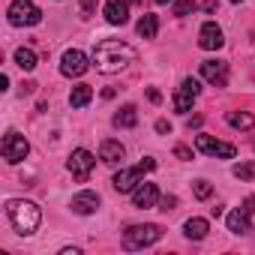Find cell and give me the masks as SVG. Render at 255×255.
I'll return each instance as SVG.
<instances>
[{
	"label": "cell",
	"mask_w": 255,
	"mask_h": 255,
	"mask_svg": "<svg viewBox=\"0 0 255 255\" xmlns=\"http://www.w3.org/2000/svg\"><path fill=\"white\" fill-rule=\"evenodd\" d=\"M132 60H135V48L126 45V42H120V39H102L93 48V66L99 72H105V75L123 72Z\"/></svg>",
	"instance_id": "6da1fadb"
},
{
	"label": "cell",
	"mask_w": 255,
	"mask_h": 255,
	"mask_svg": "<svg viewBox=\"0 0 255 255\" xmlns=\"http://www.w3.org/2000/svg\"><path fill=\"white\" fill-rule=\"evenodd\" d=\"M6 216H9L12 228L21 237H30L39 228V222H42V210L33 201H24V198H9L6 201Z\"/></svg>",
	"instance_id": "7a4b0ae2"
},
{
	"label": "cell",
	"mask_w": 255,
	"mask_h": 255,
	"mask_svg": "<svg viewBox=\"0 0 255 255\" xmlns=\"http://www.w3.org/2000/svg\"><path fill=\"white\" fill-rule=\"evenodd\" d=\"M159 237H162V228L159 225H153V222H147V225H129L123 231V249H129V252H135V249H147V246H153V243H159Z\"/></svg>",
	"instance_id": "3957f363"
},
{
	"label": "cell",
	"mask_w": 255,
	"mask_h": 255,
	"mask_svg": "<svg viewBox=\"0 0 255 255\" xmlns=\"http://www.w3.org/2000/svg\"><path fill=\"white\" fill-rule=\"evenodd\" d=\"M153 168H156V159H153V156H144V159H141L138 165L117 171L111 183H114V189H117V192H132V189H135V186H138V183L144 180V174H150Z\"/></svg>",
	"instance_id": "277c9868"
},
{
	"label": "cell",
	"mask_w": 255,
	"mask_h": 255,
	"mask_svg": "<svg viewBox=\"0 0 255 255\" xmlns=\"http://www.w3.org/2000/svg\"><path fill=\"white\" fill-rule=\"evenodd\" d=\"M6 15H9V24H15V27H36L42 21V9L33 0H12Z\"/></svg>",
	"instance_id": "5b68a950"
},
{
	"label": "cell",
	"mask_w": 255,
	"mask_h": 255,
	"mask_svg": "<svg viewBox=\"0 0 255 255\" xmlns=\"http://www.w3.org/2000/svg\"><path fill=\"white\" fill-rule=\"evenodd\" d=\"M0 153H3V159H6L9 165H15V162L27 159V153H30V144H27V138H24L21 132L9 129V132L3 135V141H0Z\"/></svg>",
	"instance_id": "8992f818"
},
{
	"label": "cell",
	"mask_w": 255,
	"mask_h": 255,
	"mask_svg": "<svg viewBox=\"0 0 255 255\" xmlns=\"http://www.w3.org/2000/svg\"><path fill=\"white\" fill-rule=\"evenodd\" d=\"M66 168H69V174H72L78 183H87V180H90V174H93V168H96V156H93L90 150L78 147V150H72V156H69Z\"/></svg>",
	"instance_id": "52a82bcc"
},
{
	"label": "cell",
	"mask_w": 255,
	"mask_h": 255,
	"mask_svg": "<svg viewBox=\"0 0 255 255\" xmlns=\"http://www.w3.org/2000/svg\"><path fill=\"white\" fill-rule=\"evenodd\" d=\"M87 69H90V60H87L84 51H78V48L63 51V57H60V72H63L66 78H81Z\"/></svg>",
	"instance_id": "ba28073f"
},
{
	"label": "cell",
	"mask_w": 255,
	"mask_h": 255,
	"mask_svg": "<svg viewBox=\"0 0 255 255\" xmlns=\"http://www.w3.org/2000/svg\"><path fill=\"white\" fill-rule=\"evenodd\" d=\"M198 93H201L198 78H183V81H180V87H177V93H174V111L186 114V111L192 108V102L198 99Z\"/></svg>",
	"instance_id": "9c48e42d"
},
{
	"label": "cell",
	"mask_w": 255,
	"mask_h": 255,
	"mask_svg": "<svg viewBox=\"0 0 255 255\" xmlns=\"http://www.w3.org/2000/svg\"><path fill=\"white\" fill-rule=\"evenodd\" d=\"M195 147L207 156H219V159H234L237 156V147L234 144H225V141H216L210 135H198L195 138Z\"/></svg>",
	"instance_id": "30bf717a"
},
{
	"label": "cell",
	"mask_w": 255,
	"mask_h": 255,
	"mask_svg": "<svg viewBox=\"0 0 255 255\" xmlns=\"http://www.w3.org/2000/svg\"><path fill=\"white\" fill-rule=\"evenodd\" d=\"M198 45H201L204 51H216V48H222V45H225V39H222V27H219L216 21H204L201 30H198Z\"/></svg>",
	"instance_id": "8fae6325"
},
{
	"label": "cell",
	"mask_w": 255,
	"mask_h": 255,
	"mask_svg": "<svg viewBox=\"0 0 255 255\" xmlns=\"http://www.w3.org/2000/svg\"><path fill=\"white\" fill-rule=\"evenodd\" d=\"M201 78L216 84V87H225L228 81V63L225 60H204L201 63Z\"/></svg>",
	"instance_id": "7c38bea8"
},
{
	"label": "cell",
	"mask_w": 255,
	"mask_h": 255,
	"mask_svg": "<svg viewBox=\"0 0 255 255\" xmlns=\"http://www.w3.org/2000/svg\"><path fill=\"white\" fill-rule=\"evenodd\" d=\"M132 204L141 207V210L156 207V204H159V189H156V183H138V186L132 189Z\"/></svg>",
	"instance_id": "4fadbf2b"
},
{
	"label": "cell",
	"mask_w": 255,
	"mask_h": 255,
	"mask_svg": "<svg viewBox=\"0 0 255 255\" xmlns=\"http://www.w3.org/2000/svg\"><path fill=\"white\" fill-rule=\"evenodd\" d=\"M69 207H72V213H78V216H90V213L99 210V195L90 192V189H84V192H78V195L72 198Z\"/></svg>",
	"instance_id": "5bb4252c"
},
{
	"label": "cell",
	"mask_w": 255,
	"mask_h": 255,
	"mask_svg": "<svg viewBox=\"0 0 255 255\" xmlns=\"http://www.w3.org/2000/svg\"><path fill=\"white\" fill-rule=\"evenodd\" d=\"M105 21L108 24L129 21V0H105Z\"/></svg>",
	"instance_id": "9a60e30c"
},
{
	"label": "cell",
	"mask_w": 255,
	"mask_h": 255,
	"mask_svg": "<svg viewBox=\"0 0 255 255\" xmlns=\"http://www.w3.org/2000/svg\"><path fill=\"white\" fill-rule=\"evenodd\" d=\"M123 156H126V147H123L120 141H114V138H105V141L99 144V159H102L105 165H117Z\"/></svg>",
	"instance_id": "2e32d148"
},
{
	"label": "cell",
	"mask_w": 255,
	"mask_h": 255,
	"mask_svg": "<svg viewBox=\"0 0 255 255\" xmlns=\"http://www.w3.org/2000/svg\"><path fill=\"white\" fill-rule=\"evenodd\" d=\"M249 216H252V213L243 210V207L231 210L228 219H225V222H228V231H231V234H249V231H252V219H249Z\"/></svg>",
	"instance_id": "e0dca14e"
},
{
	"label": "cell",
	"mask_w": 255,
	"mask_h": 255,
	"mask_svg": "<svg viewBox=\"0 0 255 255\" xmlns=\"http://www.w3.org/2000/svg\"><path fill=\"white\" fill-rule=\"evenodd\" d=\"M207 231H210V225H207V219H201V216H192V219L183 222V237H186V240H204Z\"/></svg>",
	"instance_id": "ac0fdd59"
},
{
	"label": "cell",
	"mask_w": 255,
	"mask_h": 255,
	"mask_svg": "<svg viewBox=\"0 0 255 255\" xmlns=\"http://www.w3.org/2000/svg\"><path fill=\"white\" fill-rule=\"evenodd\" d=\"M114 126H120V129H132V126L138 123V111H135V105H123L117 114H114V120H111Z\"/></svg>",
	"instance_id": "d6986e66"
},
{
	"label": "cell",
	"mask_w": 255,
	"mask_h": 255,
	"mask_svg": "<svg viewBox=\"0 0 255 255\" xmlns=\"http://www.w3.org/2000/svg\"><path fill=\"white\" fill-rule=\"evenodd\" d=\"M90 99H93V87L90 84H75L72 93H69V105L72 108H84Z\"/></svg>",
	"instance_id": "ffe728a7"
},
{
	"label": "cell",
	"mask_w": 255,
	"mask_h": 255,
	"mask_svg": "<svg viewBox=\"0 0 255 255\" xmlns=\"http://www.w3.org/2000/svg\"><path fill=\"white\" fill-rule=\"evenodd\" d=\"M225 120H228V126H234V129H252L255 126V117L249 111H228Z\"/></svg>",
	"instance_id": "44dd1931"
},
{
	"label": "cell",
	"mask_w": 255,
	"mask_h": 255,
	"mask_svg": "<svg viewBox=\"0 0 255 255\" xmlns=\"http://www.w3.org/2000/svg\"><path fill=\"white\" fill-rule=\"evenodd\" d=\"M156 30H159V18H156V15H150V12H144V15H141V21H138V33H141L144 39H153V36H156Z\"/></svg>",
	"instance_id": "7402d4cb"
},
{
	"label": "cell",
	"mask_w": 255,
	"mask_h": 255,
	"mask_svg": "<svg viewBox=\"0 0 255 255\" xmlns=\"http://www.w3.org/2000/svg\"><path fill=\"white\" fill-rule=\"evenodd\" d=\"M15 63H18L24 72H33V69H36V51H33V48H15Z\"/></svg>",
	"instance_id": "603a6c76"
},
{
	"label": "cell",
	"mask_w": 255,
	"mask_h": 255,
	"mask_svg": "<svg viewBox=\"0 0 255 255\" xmlns=\"http://www.w3.org/2000/svg\"><path fill=\"white\" fill-rule=\"evenodd\" d=\"M231 174L237 180H255V162H240V165L231 168Z\"/></svg>",
	"instance_id": "cb8c5ba5"
},
{
	"label": "cell",
	"mask_w": 255,
	"mask_h": 255,
	"mask_svg": "<svg viewBox=\"0 0 255 255\" xmlns=\"http://www.w3.org/2000/svg\"><path fill=\"white\" fill-rule=\"evenodd\" d=\"M192 192H195L198 201H207V198L213 195V186H210L207 180H195V183H192Z\"/></svg>",
	"instance_id": "d4e9b609"
},
{
	"label": "cell",
	"mask_w": 255,
	"mask_h": 255,
	"mask_svg": "<svg viewBox=\"0 0 255 255\" xmlns=\"http://www.w3.org/2000/svg\"><path fill=\"white\" fill-rule=\"evenodd\" d=\"M195 3H198V0H174V15H177V18L189 15V12L195 9Z\"/></svg>",
	"instance_id": "484cf974"
},
{
	"label": "cell",
	"mask_w": 255,
	"mask_h": 255,
	"mask_svg": "<svg viewBox=\"0 0 255 255\" xmlns=\"http://www.w3.org/2000/svg\"><path fill=\"white\" fill-rule=\"evenodd\" d=\"M159 204H162L159 210H165V213H168V210H174V207H177V198H174V195H165V198H159Z\"/></svg>",
	"instance_id": "4316f807"
},
{
	"label": "cell",
	"mask_w": 255,
	"mask_h": 255,
	"mask_svg": "<svg viewBox=\"0 0 255 255\" xmlns=\"http://www.w3.org/2000/svg\"><path fill=\"white\" fill-rule=\"evenodd\" d=\"M174 156L186 162V159H192V150H189V147H183V144H177V147H174Z\"/></svg>",
	"instance_id": "83f0119b"
},
{
	"label": "cell",
	"mask_w": 255,
	"mask_h": 255,
	"mask_svg": "<svg viewBox=\"0 0 255 255\" xmlns=\"http://www.w3.org/2000/svg\"><path fill=\"white\" fill-rule=\"evenodd\" d=\"M93 9H96V0H81V12H84V18L93 15Z\"/></svg>",
	"instance_id": "f1b7e54d"
},
{
	"label": "cell",
	"mask_w": 255,
	"mask_h": 255,
	"mask_svg": "<svg viewBox=\"0 0 255 255\" xmlns=\"http://www.w3.org/2000/svg\"><path fill=\"white\" fill-rule=\"evenodd\" d=\"M156 132H162V135H165V132H171V126H168V120H156Z\"/></svg>",
	"instance_id": "f546056e"
},
{
	"label": "cell",
	"mask_w": 255,
	"mask_h": 255,
	"mask_svg": "<svg viewBox=\"0 0 255 255\" xmlns=\"http://www.w3.org/2000/svg\"><path fill=\"white\" fill-rule=\"evenodd\" d=\"M147 99H150V102H162V93H159V90H153V87H150V90H147Z\"/></svg>",
	"instance_id": "4dcf8cb0"
},
{
	"label": "cell",
	"mask_w": 255,
	"mask_h": 255,
	"mask_svg": "<svg viewBox=\"0 0 255 255\" xmlns=\"http://www.w3.org/2000/svg\"><path fill=\"white\" fill-rule=\"evenodd\" d=\"M243 210H249V213H255V195H249V198L243 201Z\"/></svg>",
	"instance_id": "1f68e13d"
},
{
	"label": "cell",
	"mask_w": 255,
	"mask_h": 255,
	"mask_svg": "<svg viewBox=\"0 0 255 255\" xmlns=\"http://www.w3.org/2000/svg\"><path fill=\"white\" fill-rule=\"evenodd\" d=\"M216 9V0H207V3H204V12H213Z\"/></svg>",
	"instance_id": "d6a6232c"
},
{
	"label": "cell",
	"mask_w": 255,
	"mask_h": 255,
	"mask_svg": "<svg viewBox=\"0 0 255 255\" xmlns=\"http://www.w3.org/2000/svg\"><path fill=\"white\" fill-rule=\"evenodd\" d=\"M153 3H171V0H153Z\"/></svg>",
	"instance_id": "836d02e7"
},
{
	"label": "cell",
	"mask_w": 255,
	"mask_h": 255,
	"mask_svg": "<svg viewBox=\"0 0 255 255\" xmlns=\"http://www.w3.org/2000/svg\"><path fill=\"white\" fill-rule=\"evenodd\" d=\"M129 3H141V0H129Z\"/></svg>",
	"instance_id": "e575fe53"
},
{
	"label": "cell",
	"mask_w": 255,
	"mask_h": 255,
	"mask_svg": "<svg viewBox=\"0 0 255 255\" xmlns=\"http://www.w3.org/2000/svg\"><path fill=\"white\" fill-rule=\"evenodd\" d=\"M231 3H240V0H231Z\"/></svg>",
	"instance_id": "d590c367"
}]
</instances>
